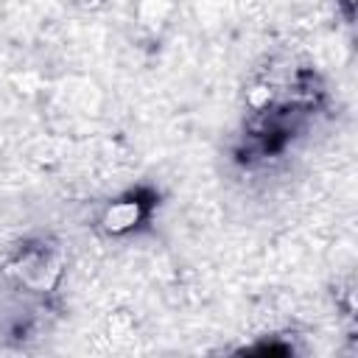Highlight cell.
I'll return each instance as SVG.
<instances>
[{"label":"cell","instance_id":"cell-2","mask_svg":"<svg viewBox=\"0 0 358 358\" xmlns=\"http://www.w3.org/2000/svg\"><path fill=\"white\" fill-rule=\"evenodd\" d=\"M143 218V201L140 199H120L112 201L103 213V227L109 232H126L131 227H137Z\"/></svg>","mask_w":358,"mask_h":358},{"label":"cell","instance_id":"cell-1","mask_svg":"<svg viewBox=\"0 0 358 358\" xmlns=\"http://www.w3.org/2000/svg\"><path fill=\"white\" fill-rule=\"evenodd\" d=\"M59 257L53 249H42V246H28L20 252V257L14 260V271L17 277L36 291H45L56 282L59 277Z\"/></svg>","mask_w":358,"mask_h":358}]
</instances>
